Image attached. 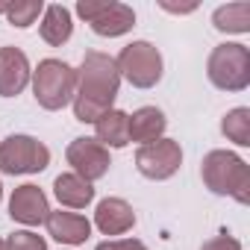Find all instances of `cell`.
I'll return each mask as SVG.
<instances>
[{
	"label": "cell",
	"instance_id": "1",
	"mask_svg": "<svg viewBox=\"0 0 250 250\" xmlns=\"http://www.w3.org/2000/svg\"><path fill=\"white\" fill-rule=\"evenodd\" d=\"M121 91V74L115 56L100 50H85L77 68V91H74V118L80 124H94L109 109H115V97Z\"/></svg>",
	"mask_w": 250,
	"mask_h": 250
},
{
	"label": "cell",
	"instance_id": "2",
	"mask_svg": "<svg viewBox=\"0 0 250 250\" xmlns=\"http://www.w3.org/2000/svg\"><path fill=\"white\" fill-rule=\"evenodd\" d=\"M203 186L218 197H232L241 206L250 203V165L232 150H209L200 162Z\"/></svg>",
	"mask_w": 250,
	"mask_h": 250
},
{
	"label": "cell",
	"instance_id": "3",
	"mask_svg": "<svg viewBox=\"0 0 250 250\" xmlns=\"http://www.w3.org/2000/svg\"><path fill=\"white\" fill-rule=\"evenodd\" d=\"M33 85V97L42 109L47 112H59L65 106H71L74 91H77V68L68 65L65 59H42L33 68L30 77Z\"/></svg>",
	"mask_w": 250,
	"mask_h": 250
},
{
	"label": "cell",
	"instance_id": "4",
	"mask_svg": "<svg viewBox=\"0 0 250 250\" xmlns=\"http://www.w3.org/2000/svg\"><path fill=\"white\" fill-rule=\"evenodd\" d=\"M206 77L221 91H244L250 85V47L241 42H224L212 47L206 59Z\"/></svg>",
	"mask_w": 250,
	"mask_h": 250
},
{
	"label": "cell",
	"instance_id": "5",
	"mask_svg": "<svg viewBox=\"0 0 250 250\" xmlns=\"http://www.w3.org/2000/svg\"><path fill=\"white\" fill-rule=\"evenodd\" d=\"M115 65H118L121 80H127L133 88H153V85H159V80L165 74L159 47L145 39L124 44L121 53L115 56Z\"/></svg>",
	"mask_w": 250,
	"mask_h": 250
},
{
	"label": "cell",
	"instance_id": "6",
	"mask_svg": "<svg viewBox=\"0 0 250 250\" xmlns=\"http://www.w3.org/2000/svg\"><path fill=\"white\" fill-rule=\"evenodd\" d=\"M47 165H50V147L36 136L12 133L0 142V174H9V177L42 174Z\"/></svg>",
	"mask_w": 250,
	"mask_h": 250
},
{
	"label": "cell",
	"instance_id": "7",
	"mask_svg": "<svg viewBox=\"0 0 250 250\" xmlns=\"http://www.w3.org/2000/svg\"><path fill=\"white\" fill-rule=\"evenodd\" d=\"M180 168H183V147L174 139H159L136 150V171L153 183L171 180Z\"/></svg>",
	"mask_w": 250,
	"mask_h": 250
},
{
	"label": "cell",
	"instance_id": "8",
	"mask_svg": "<svg viewBox=\"0 0 250 250\" xmlns=\"http://www.w3.org/2000/svg\"><path fill=\"white\" fill-rule=\"evenodd\" d=\"M65 159H68L71 171H74L77 177H83L85 183H91V186H94L97 180H103V177L109 174V168H112L109 150H106L97 139H88V136L74 139V142L65 147Z\"/></svg>",
	"mask_w": 250,
	"mask_h": 250
},
{
	"label": "cell",
	"instance_id": "9",
	"mask_svg": "<svg viewBox=\"0 0 250 250\" xmlns=\"http://www.w3.org/2000/svg\"><path fill=\"white\" fill-rule=\"evenodd\" d=\"M47 215H50V200H47L44 188H39L33 183H24L9 194V218L15 224L30 229V227L44 224Z\"/></svg>",
	"mask_w": 250,
	"mask_h": 250
},
{
	"label": "cell",
	"instance_id": "10",
	"mask_svg": "<svg viewBox=\"0 0 250 250\" xmlns=\"http://www.w3.org/2000/svg\"><path fill=\"white\" fill-rule=\"evenodd\" d=\"M33 68L21 47H0V97H18L30 85Z\"/></svg>",
	"mask_w": 250,
	"mask_h": 250
},
{
	"label": "cell",
	"instance_id": "11",
	"mask_svg": "<svg viewBox=\"0 0 250 250\" xmlns=\"http://www.w3.org/2000/svg\"><path fill=\"white\" fill-rule=\"evenodd\" d=\"M44 227H47V235L65 247H77V244H85L91 238V221L80 212H68V209L53 212L50 209Z\"/></svg>",
	"mask_w": 250,
	"mask_h": 250
},
{
	"label": "cell",
	"instance_id": "12",
	"mask_svg": "<svg viewBox=\"0 0 250 250\" xmlns=\"http://www.w3.org/2000/svg\"><path fill=\"white\" fill-rule=\"evenodd\" d=\"M91 227H97L103 235H124L136 227V209L124 197H103L94 209Z\"/></svg>",
	"mask_w": 250,
	"mask_h": 250
},
{
	"label": "cell",
	"instance_id": "13",
	"mask_svg": "<svg viewBox=\"0 0 250 250\" xmlns=\"http://www.w3.org/2000/svg\"><path fill=\"white\" fill-rule=\"evenodd\" d=\"M165 130H168V118L159 106H139L130 115V142H136L139 147L165 139Z\"/></svg>",
	"mask_w": 250,
	"mask_h": 250
},
{
	"label": "cell",
	"instance_id": "14",
	"mask_svg": "<svg viewBox=\"0 0 250 250\" xmlns=\"http://www.w3.org/2000/svg\"><path fill=\"white\" fill-rule=\"evenodd\" d=\"M88 27H91V33L100 36V39H121V36H127V33L136 27V12H133V6H127V3L109 0L106 9H103Z\"/></svg>",
	"mask_w": 250,
	"mask_h": 250
},
{
	"label": "cell",
	"instance_id": "15",
	"mask_svg": "<svg viewBox=\"0 0 250 250\" xmlns=\"http://www.w3.org/2000/svg\"><path fill=\"white\" fill-rule=\"evenodd\" d=\"M94 139L106 150H121L130 145V112L109 109L103 118L94 121Z\"/></svg>",
	"mask_w": 250,
	"mask_h": 250
},
{
	"label": "cell",
	"instance_id": "16",
	"mask_svg": "<svg viewBox=\"0 0 250 250\" xmlns=\"http://www.w3.org/2000/svg\"><path fill=\"white\" fill-rule=\"evenodd\" d=\"M39 36L50 44V47H62L71 42L74 36V15L68 6L62 3H50L44 6L42 12V21H39Z\"/></svg>",
	"mask_w": 250,
	"mask_h": 250
},
{
	"label": "cell",
	"instance_id": "17",
	"mask_svg": "<svg viewBox=\"0 0 250 250\" xmlns=\"http://www.w3.org/2000/svg\"><path fill=\"white\" fill-rule=\"evenodd\" d=\"M53 194H56L59 206H65V209H85L94 203V186L85 183L83 177H77L74 171L59 174L53 180Z\"/></svg>",
	"mask_w": 250,
	"mask_h": 250
},
{
	"label": "cell",
	"instance_id": "18",
	"mask_svg": "<svg viewBox=\"0 0 250 250\" xmlns=\"http://www.w3.org/2000/svg\"><path fill=\"white\" fill-rule=\"evenodd\" d=\"M212 27L227 36H244L250 33V3L247 0H235V3H224L212 12Z\"/></svg>",
	"mask_w": 250,
	"mask_h": 250
},
{
	"label": "cell",
	"instance_id": "19",
	"mask_svg": "<svg viewBox=\"0 0 250 250\" xmlns=\"http://www.w3.org/2000/svg\"><path fill=\"white\" fill-rule=\"evenodd\" d=\"M221 133L227 136V142L238 145V147H250V109L247 106H235L221 118Z\"/></svg>",
	"mask_w": 250,
	"mask_h": 250
},
{
	"label": "cell",
	"instance_id": "20",
	"mask_svg": "<svg viewBox=\"0 0 250 250\" xmlns=\"http://www.w3.org/2000/svg\"><path fill=\"white\" fill-rule=\"evenodd\" d=\"M44 12V0H12L9 9H6V21L18 30L33 27Z\"/></svg>",
	"mask_w": 250,
	"mask_h": 250
},
{
	"label": "cell",
	"instance_id": "21",
	"mask_svg": "<svg viewBox=\"0 0 250 250\" xmlns=\"http://www.w3.org/2000/svg\"><path fill=\"white\" fill-rule=\"evenodd\" d=\"M6 250H47V241L33 229H15L6 238Z\"/></svg>",
	"mask_w": 250,
	"mask_h": 250
},
{
	"label": "cell",
	"instance_id": "22",
	"mask_svg": "<svg viewBox=\"0 0 250 250\" xmlns=\"http://www.w3.org/2000/svg\"><path fill=\"white\" fill-rule=\"evenodd\" d=\"M200 250H241V241L235 235H229V232H218L209 241H203Z\"/></svg>",
	"mask_w": 250,
	"mask_h": 250
},
{
	"label": "cell",
	"instance_id": "23",
	"mask_svg": "<svg viewBox=\"0 0 250 250\" xmlns=\"http://www.w3.org/2000/svg\"><path fill=\"white\" fill-rule=\"evenodd\" d=\"M94 250H147V244L139 238H106Z\"/></svg>",
	"mask_w": 250,
	"mask_h": 250
},
{
	"label": "cell",
	"instance_id": "24",
	"mask_svg": "<svg viewBox=\"0 0 250 250\" xmlns=\"http://www.w3.org/2000/svg\"><path fill=\"white\" fill-rule=\"evenodd\" d=\"M159 9L174 12V15H191L197 9V3H168V0H159Z\"/></svg>",
	"mask_w": 250,
	"mask_h": 250
},
{
	"label": "cell",
	"instance_id": "25",
	"mask_svg": "<svg viewBox=\"0 0 250 250\" xmlns=\"http://www.w3.org/2000/svg\"><path fill=\"white\" fill-rule=\"evenodd\" d=\"M9 3H12V0H0V15H6V9H9Z\"/></svg>",
	"mask_w": 250,
	"mask_h": 250
},
{
	"label": "cell",
	"instance_id": "26",
	"mask_svg": "<svg viewBox=\"0 0 250 250\" xmlns=\"http://www.w3.org/2000/svg\"><path fill=\"white\" fill-rule=\"evenodd\" d=\"M0 250H6V238H0Z\"/></svg>",
	"mask_w": 250,
	"mask_h": 250
},
{
	"label": "cell",
	"instance_id": "27",
	"mask_svg": "<svg viewBox=\"0 0 250 250\" xmlns=\"http://www.w3.org/2000/svg\"><path fill=\"white\" fill-rule=\"evenodd\" d=\"M0 203H3V183H0Z\"/></svg>",
	"mask_w": 250,
	"mask_h": 250
}]
</instances>
